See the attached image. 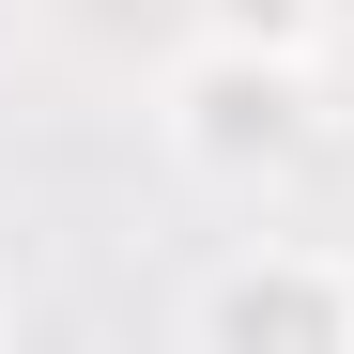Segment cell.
<instances>
[{"label": "cell", "instance_id": "4", "mask_svg": "<svg viewBox=\"0 0 354 354\" xmlns=\"http://www.w3.org/2000/svg\"><path fill=\"white\" fill-rule=\"evenodd\" d=\"M0 339H16V277H0Z\"/></svg>", "mask_w": 354, "mask_h": 354}, {"label": "cell", "instance_id": "2", "mask_svg": "<svg viewBox=\"0 0 354 354\" xmlns=\"http://www.w3.org/2000/svg\"><path fill=\"white\" fill-rule=\"evenodd\" d=\"M169 339L185 354H354V247H324V231H247V247H216L185 277Z\"/></svg>", "mask_w": 354, "mask_h": 354}, {"label": "cell", "instance_id": "3", "mask_svg": "<svg viewBox=\"0 0 354 354\" xmlns=\"http://www.w3.org/2000/svg\"><path fill=\"white\" fill-rule=\"evenodd\" d=\"M185 16L231 31V46H308V62L339 46V0H185Z\"/></svg>", "mask_w": 354, "mask_h": 354}, {"label": "cell", "instance_id": "5", "mask_svg": "<svg viewBox=\"0 0 354 354\" xmlns=\"http://www.w3.org/2000/svg\"><path fill=\"white\" fill-rule=\"evenodd\" d=\"M339 31H354V0H339Z\"/></svg>", "mask_w": 354, "mask_h": 354}, {"label": "cell", "instance_id": "1", "mask_svg": "<svg viewBox=\"0 0 354 354\" xmlns=\"http://www.w3.org/2000/svg\"><path fill=\"white\" fill-rule=\"evenodd\" d=\"M308 139H324L308 46H231V31H185V46H169V77H154V154L185 169V185L262 201V185L308 169Z\"/></svg>", "mask_w": 354, "mask_h": 354}]
</instances>
